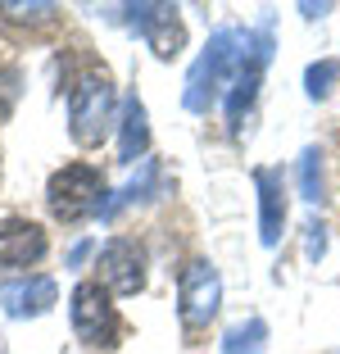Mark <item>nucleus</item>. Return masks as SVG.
<instances>
[{
	"mask_svg": "<svg viewBox=\"0 0 340 354\" xmlns=\"http://www.w3.org/2000/svg\"><path fill=\"white\" fill-rule=\"evenodd\" d=\"M73 332H77V341L100 345V350L118 345L123 323H118V309L109 304V291H104L100 281H82L73 291Z\"/></svg>",
	"mask_w": 340,
	"mask_h": 354,
	"instance_id": "nucleus-5",
	"label": "nucleus"
},
{
	"mask_svg": "<svg viewBox=\"0 0 340 354\" xmlns=\"http://www.w3.org/2000/svg\"><path fill=\"white\" fill-rule=\"evenodd\" d=\"M127 14H132V28L150 41V50H155L159 59H173V55L182 50L186 32H182V19H177L173 5H132Z\"/></svg>",
	"mask_w": 340,
	"mask_h": 354,
	"instance_id": "nucleus-8",
	"label": "nucleus"
},
{
	"mask_svg": "<svg viewBox=\"0 0 340 354\" xmlns=\"http://www.w3.org/2000/svg\"><path fill=\"white\" fill-rule=\"evenodd\" d=\"M19 91H23V73L19 68H0V118H10L14 114V104H19Z\"/></svg>",
	"mask_w": 340,
	"mask_h": 354,
	"instance_id": "nucleus-16",
	"label": "nucleus"
},
{
	"mask_svg": "<svg viewBox=\"0 0 340 354\" xmlns=\"http://www.w3.org/2000/svg\"><path fill=\"white\" fill-rule=\"evenodd\" d=\"M46 254V232L28 218H0V263L5 268H28Z\"/></svg>",
	"mask_w": 340,
	"mask_h": 354,
	"instance_id": "nucleus-10",
	"label": "nucleus"
},
{
	"mask_svg": "<svg viewBox=\"0 0 340 354\" xmlns=\"http://www.w3.org/2000/svg\"><path fill=\"white\" fill-rule=\"evenodd\" d=\"M263 336H268V327L258 323V318H249V323H240V327H232V332H227L223 354H254L258 345H263Z\"/></svg>",
	"mask_w": 340,
	"mask_h": 354,
	"instance_id": "nucleus-13",
	"label": "nucleus"
},
{
	"mask_svg": "<svg viewBox=\"0 0 340 354\" xmlns=\"http://www.w3.org/2000/svg\"><path fill=\"white\" fill-rule=\"evenodd\" d=\"M318 150H304V159H299V187H304V200H313L318 205L322 196V164H318Z\"/></svg>",
	"mask_w": 340,
	"mask_h": 354,
	"instance_id": "nucleus-14",
	"label": "nucleus"
},
{
	"mask_svg": "<svg viewBox=\"0 0 340 354\" xmlns=\"http://www.w3.org/2000/svg\"><path fill=\"white\" fill-rule=\"evenodd\" d=\"M113 123V82L104 73H82L68 91V132L77 146H100Z\"/></svg>",
	"mask_w": 340,
	"mask_h": 354,
	"instance_id": "nucleus-3",
	"label": "nucleus"
},
{
	"mask_svg": "<svg viewBox=\"0 0 340 354\" xmlns=\"http://www.w3.org/2000/svg\"><path fill=\"white\" fill-rule=\"evenodd\" d=\"M50 214L59 223H82L86 214H104V177L95 164H64L46 187Z\"/></svg>",
	"mask_w": 340,
	"mask_h": 354,
	"instance_id": "nucleus-2",
	"label": "nucleus"
},
{
	"mask_svg": "<svg viewBox=\"0 0 340 354\" xmlns=\"http://www.w3.org/2000/svg\"><path fill=\"white\" fill-rule=\"evenodd\" d=\"M249 50V32L240 28H223L209 37L205 55L196 59L191 77H186V109L191 114H209V104L218 100V91L227 86V73H236L240 59Z\"/></svg>",
	"mask_w": 340,
	"mask_h": 354,
	"instance_id": "nucleus-1",
	"label": "nucleus"
},
{
	"mask_svg": "<svg viewBox=\"0 0 340 354\" xmlns=\"http://www.w3.org/2000/svg\"><path fill=\"white\" fill-rule=\"evenodd\" d=\"M254 187H258V236H263V245H277L281 227H286V182H281V168H254Z\"/></svg>",
	"mask_w": 340,
	"mask_h": 354,
	"instance_id": "nucleus-9",
	"label": "nucleus"
},
{
	"mask_svg": "<svg viewBox=\"0 0 340 354\" xmlns=\"http://www.w3.org/2000/svg\"><path fill=\"white\" fill-rule=\"evenodd\" d=\"M59 300V286L50 277H14L0 286V304L14 318H32V313H46L50 304Z\"/></svg>",
	"mask_w": 340,
	"mask_h": 354,
	"instance_id": "nucleus-11",
	"label": "nucleus"
},
{
	"mask_svg": "<svg viewBox=\"0 0 340 354\" xmlns=\"http://www.w3.org/2000/svg\"><path fill=\"white\" fill-rule=\"evenodd\" d=\"M145 146H150V127H145V104L127 100L123 104V136H118V155H123V164H132V159L145 155Z\"/></svg>",
	"mask_w": 340,
	"mask_h": 354,
	"instance_id": "nucleus-12",
	"label": "nucleus"
},
{
	"mask_svg": "<svg viewBox=\"0 0 340 354\" xmlns=\"http://www.w3.org/2000/svg\"><path fill=\"white\" fill-rule=\"evenodd\" d=\"M263 68H268V37H249V50L240 59L236 77H232V91H227V123H232V132H240V123H245L249 104L258 95V82H263Z\"/></svg>",
	"mask_w": 340,
	"mask_h": 354,
	"instance_id": "nucleus-7",
	"label": "nucleus"
},
{
	"mask_svg": "<svg viewBox=\"0 0 340 354\" xmlns=\"http://www.w3.org/2000/svg\"><path fill=\"white\" fill-rule=\"evenodd\" d=\"M340 64L336 59H322V64H309V73H304V82H309V95L313 100H322V95L331 91V82H336Z\"/></svg>",
	"mask_w": 340,
	"mask_h": 354,
	"instance_id": "nucleus-15",
	"label": "nucleus"
},
{
	"mask_svg": "<svg viewBox=\"0 0 340 354\" xmlns=\"http://www.w3.org/2000/svg\"><path fill=\"white\" fill-rule=\"evenodd\" d=\"M218 300H223V281H218V268L205 259L186 263L182 281H177V313H182L186 332H205L218 313Z\"/></svg>",
	"mask_w": 340,
	"mask_h": 354,
	"instance_id": "nucleus-4",
	"label": "nucleus"
},
{
	"mask_svg": "<svg viewBox=\"0 0 340 354\" xmlns=\"http://www.w3.org/2000/svg\"><path fill=\"white\" fill-rule=\"evenodd\" d=\"M95 268H100L104 291H113V295H136L145 286V250L127 236H113L100 250Z\"/></svg>",
	"mask_w": 340,
	"mask_h": 354,
	"instance_id": "nucleus-6",
	"label": "nucleus"
},
{
	"mask_svg": "<svg viewBox=\"0 0 340 354\" xmlns=\"http://www.w3.org/2000/svg\"><path fill=\"white\" fill-rule=\"evenodd\" d=\"M331 354H340V350H331Z\"/></svg>",
	"mask_w": 340,
	"mask_h": 354,
	"instance_id": "nucleus-18",
	"label": "nucleus"
},
{
	"mask_svg": "<svg viewBox=\"0 0 340 354\" xmlns=\"http://www.w3.org/2000/svg\"><path fill=\"white\" fill-rule=\"evenodd\" d=\"M0 14H10V19H19V23H46L55 14V5H0Z\"/></svg>",
	"mask_w": 340,
	"mask_h": 354,
	"instance_id": "nucleus-17",
	"label": "nucleus"
}]
</instances>
